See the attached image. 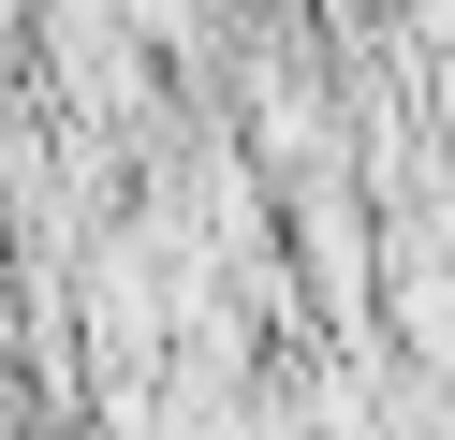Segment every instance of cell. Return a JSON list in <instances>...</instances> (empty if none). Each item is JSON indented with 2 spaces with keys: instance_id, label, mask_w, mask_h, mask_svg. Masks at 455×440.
I'll use <instances>...</instances> for the list:
<instances>
[{
  "instance_id": "1",
  "label": "cell",
  "mask_w": 455,
  "mask_h": 440,
  "mask_svg": "<svg viewBox=\"0 0 455 440\" xmlns=\"http://www.w3.org/2000/svg\"><path fill=\"white\" fill-rule=\"evenodd\" d=\"M382 338L455 396V220L441 205H411V220L382 235Z\"/></svg>"
}]
</instances>
